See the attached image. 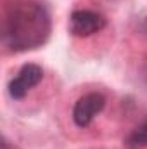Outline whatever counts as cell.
I'll use <instances>...</instances> for the list:
<instances>
[{"label": "cell", "mask_w": 147, "mask_h": 149, "mask_svg": "<svg viewBox=\"0 0 147 149\" xmlns=\"http://www.w3.org/2000/svg\"><path fill=\"white\" fill-rule=\"evenodd\" d=\"M50 31L47 10L38 3H24L12 9L3 24V45L12 50L35 49Z\"/></svg>", "instance_id": "1"}, {"label": "cell", "mask_w": 147, "mask_h": 149, "mask_svg": "<svg viewBox=\"0 0 147 149\" xmlns=\"http://www.w3.org/2000/svg\"><path fill=\"white\" fill-rule=\"evenodd\" d=\"M106 106V97L99 92H88L81 95L73 108V121L76 127L85 128L88 127L94 118L104 109Z\"/></svg>", "instance_id": "2"}, {"label": "cell", "mask_w": 147, "mask_h": 149, "mask_svg": "<svg viewBox=\"0 0 147 149\" xmlns=\"http://www.w3.org/2000/svg\"><path fill=\"white\" fill-rule=\"evenodd\" d=\"M106 26V17L95 10H74L69 16V33L73 37H90Z\"/></svg>", "instance_id": "3"}, {"label": "cell", "mask_w": 147, "mask_h": 149, "mask_svg": "<svg viewBox=\"0 0 147 149\" xmlns=\"http://www.w3.org/2000/svg\"><path fill=\"white\" fill-rule=\"evenodd\" d=\"M42 78H43V70H42V66H38L35 63L24 64V66L19 70L17 76L9 81V94H10V97L16 99V101L24 99L26 94L42 81Z\"/></svg>", "instance_id": "4"}, {"label": "cell", "mask_w": 147, "mask_h": 149, "mask_svg": "<svg viewBox=\"0 0 147 149\" xmlns=\"http://www.w3.org/2000/svg\"><path fill=\"white\" fill-rule=\"evenodd\" d=\"M125 148L126 149H146L147 148V118L133 128L128 137L125 139Z\"/></svg>", "instance_id": "5"}, {"label": "cell", "mask_w": 147, "mask_h": 149, "mask_svg": "<svg viewBox=\"0 0 147 149\" xmlns=\"http://www.w3.org/2000/svg\"><path fill=\"white\" fill-rule=\"evenodd\" d=\"M2 149H10L9 142H7V139H2Z\"/></svg>", "instance_id": "6"}, {"label": "cell", "mask_w": 147, "mask_h": 149, "mask_svg": "<svg viewBox=\"0 0 147 149\" xmlns=\"http://www.w3.org/2000/svg\"><path fill=\"white\" fill-rule=\"evenodd\" d=\"M144 81H146V85H147V68L144 70Z\"/></svg>", "instance_id": "7"}]
</instances>
